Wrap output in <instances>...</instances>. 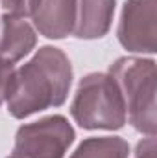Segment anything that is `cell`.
I'll return each mask as SVG.
<instances>
[{
  "label": "cell",
  "instance_id": "1",
  "mask_svg": "<svg viewBox=\"0 0 157 158\" xmlns=\"http://www.w3.org/2000/svg\"><path fill=\"white\" fill-rule=\"evenodd\" d=\"M72 85V66L69 57L54 46H43L37 53L13 70L6 101L13 118H28L35 112L65 103Z\"/></svg>",
  "mask_w": 157,
  "mask_h": 158
},
{
  "label": "cell",
  "instance_id": "2",
  "mask_svg": "<svg viewBox=\"0 0 157 158\" xmlns=\"http://www.w3.org/2000/svg\"><path fill=\"white\" fill-rule=\"evenodd\" d=\"M126 105L129 123L148 136L155 134V63L141 57H122L109 68Z\"/></svg>",
  "mask_w": 157,
  "mask_h": 158
},
{
  "label": "cell",
  "instance_id": "9",
  "mask_svg": "<svg viewBox=\"0 0 157 158\" xmlns=\"http://www.w3.org/2000/svg\"><path fill=\"white\" fill-rule=\"evenodd\" d=\"M129 145L118 136L87 138L78 145L70 158H128Z\"/></svg>",
  "mask_w": 157,
  "mask_h": 158
},
{
  "label": "cell",
  "instance_id": "10",
  "mask_svg": "<svg viewBox=\"0 0 157 158\" xmlns=\"http://www.w3.org/2000/svg\"><path fill=\"white\" fill-rule=\"evenodd\" d=\"M0 4L7 15H15V17L24 19V17L34 15L35 7L39 6V0H0Z\"/></svg>",
  "mask_w": 157,
  "mask_h": 158
},
{
  "label": "cell",
  "instance_id": "12",
  "mask_svg": "<svg viewBox=\"0 0 157 158\" xmlns=\"http://www.w3.org/2000/svg\"><path fill=\"white\" fill-rule=\"evenodd\" d=\"M135 158H155V138L148 136L137 143Z\"/></svg>",
  "mask_w": 157,
  "mask_h": 158
},
{
  "label": "cell",
  "instance_id": "5",
  "mask_svg": "<svg viewBox=\"0 0 157 158\" xmlns=\"http://www.w3.org/2000/svg\"><path fill=\"white\" fill-rule=\"evenodd\" d=\"M157 0H128L118 24V40L128 52L154 53L157 48Z\"/></svg>",
  "mask_w": 157,
  "mask_h": 158
},
{
  "label": "cell",
  "instance_id": "11",
  "mask_svg": "<svg viewBox=\"0 0 157 158\" xmlns=\"http://www.w3.org/2000/svg\"><path fill=\"white\" fill-rule=\"evenodd\" d=\"M11 76H13V64L0 55V105L6 99V92H7V85H9Z\"/></svg>",
  "mask_w": 157,
  "mask_h": 158
},
{
  "label": "cell",
  "instance_id": "7",
  "mask_svg": "<svg viewBox=\"0 0 157 158\" xmlns=\"http://www.w3.org/2000/svg\"><path fill=\"white\" fill-rule=\"evenodd\" d=\"M115 0H76L74 35L78 39H100L113 22Z\"/></svg>",
  "mask_w": 157,
  "mask_h": 158
},
{
  "label": "cell",
  "instance_id": "8",
  "mask_svg": "<svg viewBox=\"0 0 157 158\" xmlns=\"http://www.w3.org/2000/svg\"><path fill=\"white\" fill-rule=\"evenodd\" d=\"M35 31L22 19L15 15L0 17V55L11 64L20 61L35 48Z\"/></svg>",
  "mask_w": 157,
  "mask_h": 158
},
{
  "label": "cell",
  "instance_id": "6",
  "mask_svg": "<svg viewBox=\"0 0 157 158\" xmlns=\"http://www.w3.org/2000/svg\"><path fill=\"white\" fill-rule=\"evenodd\" d=\"M32 17L41 35L48 39H63L74 31L76 0H39Z\"/></svg>",
  "mask_w": 157,
  "mask_h": 158
},
{
  "label": "cell",
  "instance_id": "3",
  "mask_svg": "<svg viewBox=\"0 0 157 158\" xmlns=\"http://www.w3.org/2000/svg\"><path fill=\"white\" fill-rule=\"evenodd\" d=\"M74 121L83 129H120L126 123V105L118 85L109 74H89L79 81L70 105Z\"/></svg>",
  "mask_w": 157,
  "mask_h": 158
},
{
  "label": "cell",
  "instance_id": "4",
  "mask_svg": "<svg viewBox=\"0 0 157 158\" xmlns=\"http://www.w3.org/2000/svg\"><path fill=\"white\" fill-rule=\"evenodd\" d=\"M74 142V129L63 116H48L22 125L7 158H63Z\"/></svg>",
  "mask_w": 157,
  "mask_h": 158
}]
</instances>
